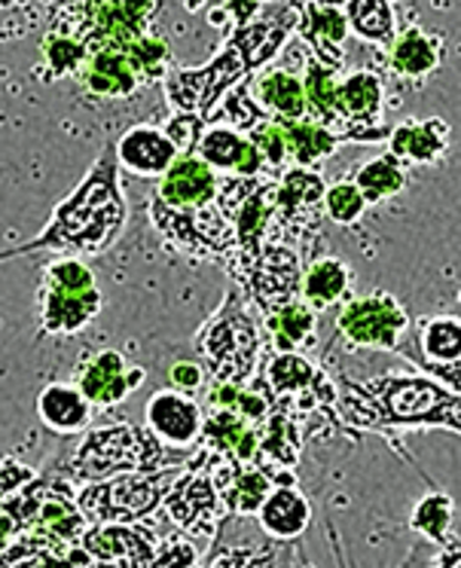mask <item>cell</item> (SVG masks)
Returning a JSON list of instances; mask_svg holds the SVG:
<instances>
[{"label": "cell", "mask_w": 461, "mask_h": 568, "mask_svg": "<svg viewBox=\"0 0 461 568\" xmlns=\"http://www.w3.org/2000/svg\"><path fill=\"white\" fill-rule=\"evenodd\" d=\"M0 568H3V566H0Z\"/></svg>", "instance_id": "obj_53"}, {"label": "cell", "mask_w": 461, "mask_h": 568, "mask_svg": "<svg viewBox=\"0 0 461 568\" xmlns=\"http://www.w3.org/2000/svg\"><path fill=\"white\" fill-rule=\"evenodd\" d=\"M3 568H89L92 559L80 544H59L34 535H16V541L0 550Z\"/></svg>", "instance_id": "obj_26"}, {"label": "cell", "mask_w": 461, "mask_h": 568, "mask_svg": "<svg viewBox=\"0 0 461 568\" xmlns=\"http://www.w3.org/2000/svg\"><path fill=\"white\" fill-rule=\"evenodd\" d=\"M10 3H16V0H0V7H10Z\"/></svg>", "instance_id": "obj_51"}, {"label": "cell", "mask_w": 461, "mask_h": 568, "mask_svg": "<svg viewBox=\"0 0 461 568\" xmlns=\"http://www.w3.org/2000/svg\"><path fill=\"white\" fill-rule=\"evenodd\" d=\"M351 282H355V272L346 260L334 257V254L315 257L303 263L299 300L321 315L327 310H337L351 297Z\"/></svg>", "instance_id": "obj_23"}, {"label": "cell", "mask_w": 461, "mask_h": 568, "mask_svg": "<svg viewBox=\"0 0 461 568\" xmlns=\"http://www.w3.org/2000/svg\"><path fill=\"white\" fill-rule=\"evenodd\" d=\"M16 535H19V531H16V523L10 519V514L0 507V550H7V547L16 541Z\"/></svg>", "instance_id": "obj_48"}, {"label": "cell", "mask_w": 461, "mask_h": 568, "mask_svg": "<svg viewBox=\"0 0 461 568\" xmlns=\"http://www.w3.org/2000/svg\"><path fill=\"white\" fill-rule=\"evenodd\" d=\"M412 318L388 291H373L367 297H349L339 306L334 334L351 348L400 352L410 339Z\"/></svg>", "instance_id": "obj_12"}, {"label": "cell", "mask_w": 461, "mask_h": 568, "mask_svg": "<svg viewBox=\"0 0 461 568\" xmlns=\"http://www.w3.org/2000/svg\"><path fill=\"white\" fill-rule=\"evenodd\" d=\"M43 64H47V80H62L68 74H76V68L86 59V50L76 38H68V34H59V31H50L43 38Z\"/></svg>", "instance_id": "obj_39"}, {"label": "cell", "mask_w": 461, "mask_h": 568, "mask_svg": "<svg viewBox=\"0 0 461 568\" xmlns=\"http://www.w3.org/2000/svg\"><path fill=\"white\" fill-rule=\"evenodd\" d=\"M125 59L132 64L137 80H163L165 71L172 68V50L163 38H150V34H141V38L125 50Z\"/></svg>", "instance_id": "obj_38"}, {"label": "cell", "mask_w": 461, "mask_h": 568, "mask_svg": "<svg viewBox=\"0 0 461 568\" xmlns=\"http://www.w3.org/2000/svg\"><path fill=\"white\" fill-rule=\"evenodd\" d=\"M113 153H116L120 169L141 174V178H160L177 156L175 144L156 125H135V129H129L125 135L113 141Z\"/></svg>", "instance_id": "obj_22"}, {"label": "cell", "mask_w": 461, "mask_h": 568, "mask_svg": "<svg viewBox=\"0 0 461 568\" xmlns=\"http://www.w3.org/2000/svg\"><path fill=\"white\" fill-rule=\"evenodd\" d=\"M339 419L363 432L447 428L461 432V397L428 376H379L367 385L339 379Z\"/></svg>", "instance_id": "obj_4"}, {"label": "cell", "mask_w": 461, "mask_h": 568, "mask_svg": "<svg viewBox=\"0 0 461 568\" xmlns=\"http://www.w3.org/2000/svg\"><path fill=\"white\" fill-rule=\"evenodd\" d=\"M452 129L443 116L407 120L388 132V153L403 165H437L449 153Z\"/></svg>", "instance_id": "obj_21"}, {"label": "cell", "mask_w": 461, "mask_h": 568, "mask_svg": "<svg viewBox=\"0 0 461 568\" xmlns=\"http://www.w3.org/2000/svg\"><path fill=\"white\" fill-rule=\"evenodd\" d=\"M257 444H260L257 440V425L238 419L236 413H226V409H202V449L224 453V456H233L250 465L257 458Z\"/></svg>", "instance_id": "obj_24"}, {"label": "cell", "mask_w": 461, "mask_h": 568, "mask_svg": "<svg viewBox=\"0 0 461 568\" xmlns=\"http://www.w3.org/2000/svg\"><path fill=\"white\" fill-rule=\"evenodd\" d=\"M76 392L86 397L92 409H113L123 400L135 395L137 388L147 379V371L137 367L132 361H125L123 352L104 348L89 355L74 373Z\"/></svg>", "instance_id": "obj_15"}, {"label": "cell", "mask_w": 461, "mask_h": 568, "mask_svg": "<svg viewBox=\"0 0 461 568\" xmlns=\"http://www.w3.org/2000/svg\"><path fill=\"white\" fill-rule=\"evenodd\" d=\"M250 89V99L257 101L266 116L273 120H303L306 116V92H303V80L290 74V71H281V68H273V71H263L254 87Z\"/></svg>", "instance_id": "obj_30"}, {"label": "cell", "mask_w": 461, "mask_h": 568, "mask_svg": "<svg viewBox=\"0 0 461 568\" xmlns=\"http://www.w3.org/2000/svg\"><path fill=\"white\" fill-rule=\"evenodd\" d=\"M437 568H461L459 538H449V550L440 556V566H437Z\"/></svg>", "instance_id": "obj_49"}, {"label": "cell", "mask_w": 461, "mask_h": 568, "mask_svg": "<svg viewBox=\"0 0 461 568\" xmlns=\"http://www.w3.org/2000/svg\"><path fill=\"white\" fill-rule=\"evenodd\" d=\"M101 310H104V294H101L95 272L86 266V260L59 257L43 270L38 300V318L43 334H80L99 318Z\"/></svg>", "instance_id": "obj_7"}, {"label": "cell", "mask_w": 461, "mask_h": 568, "mask_svg": "<svg viewBox=\"0 0 461 568\" xmlns=\"http://www.w3.org/2000/svg\"><path fill=\"white\" fill-rule=\"evenodd\" d=\"M221 174L193 150L177 153L147 199V217L168 247L193 260L221 263L224 221L217 209Z\"/></svg>", "instance_id": "obj_3"}, {"label": "cell", "mask_w": 461, "mask_h": 568, "mask_svg": "<svg viewBox=\"0 0 461 568\" xmlns=\"http://www.w3.org/2000/svg\"><path fill=\"white\" fill-rule=\"evenodd\" d=\"M355 186L361 190L363 202H367V209L370 205H379V202H386L391 196H400L407 184H410V174H407V165L398 162L391 153H382V156H376V160H367L363 165H358V172H355Z\"/></svg>", "instance_id": "obj_35"}, {"label": "cell", "mask_w": 461, "mask_h": 568, "mask_svg": "<svg viewBox=\"0 0 461 568\" xmlns=\"http://www.w3.org/2000/svg\"><path fill=\"white\" fill-rule=\"evenodd\" d=\"M38 413L55 434H83L92 422V407L74 385H47L38 397Z\"/></svg>", "instance_id": "obj_32"}, {"label": "cell", "mask_w": 461, "mask_h": 568, "mask_svg": "<svg viewBox=\"0 0 461 568\" xmlns=\"http://www.w3.org/2000/svg\"><path fill=\"white\" fill-rule=\"evenodd\" d=\"M412 336V346L400 348V355L434 373L437 383H447L449 392H459V358H461V322L459 315H434L419 322V334Z\"/></svg>", "instance_id": "obj_16"}, {"label": "cell", "mask_w": 461, "mask_h": 568, "mask_svg": "<svg viewBox=\"0 0 461 568\" xmlns=\"http://www.w3.org/2000/svg\"><path fill=\"white\" fill-rule=\"evenodd\" d=\"M120 172L123 169L116 162L113 144H107L80 186L52 211V221L25 245L0 251V263L43 251H55L64 257H99L116 245L129 223V202L120 186Z\"/></svg>", "instance_id": "obj_1"}, {"label": "cell", "mask_w": 461, "mask_h": 568, "mask_svg": "<svg viewBox=\"0 0 461 568\" xmlns=\"http://www.w3.org/2000/svg\"><path fill=\"white\" fill-rule=\"evenodd\" d=\"M318 318L321 315L297 297L260 318V327L269 334L273 352H306L318 343Z\"/></svg>", "instance_id": "obj_28"}, {"label": "cell", "mask_w": 461, "mask_h": 568, "mask_svg": "<svg viewBox=\"0 0 461 568\" xmlns=\"http://www.w3.org/2000/svg\"><path fill=\"white\" fill-rule=\"evenodd\" d=\"M452 498L443 493H428L412 510V529L422 531L428 541L447 544L452 535Z\"/></svg>", "instance_id": "obj_37"}, {"label": "cell", "mask_w": 461, "mask_h": 568, "mask_svg": "<svg viewBox=\"0 0 461 568\" xmlns=\"http://www.w3.org/2000/svg\"><path fill=\"white\" fill-rule=\"evenodd\" d=\"M38 477V470L28 468L19 458H0V501H10Z\"/></svg>", "instance_id": "obj_45"}, {"label": "cell", "mask_w": 461, "mask_h": 568, "mask_svg": "<svg viewBox=\"0 0 461 568\" xmlns=\"http://www.w3.org/2000/svg\"><path fill=\"white\" fill-rule=\"evenodd\" d=\"M306 3H318V7H339V3H346V0H306Z\"/></svg>", "instance_id": "obj_50"}, {"label": "cell", "mask_w": 461, "mask_h": 568, "mask_svg": "<svg viewBox=\"0 0 461 568\" xmlns=\"http://www.w3.org/2000/svg\"><path fill=\"white\" fill-rule=\"evenodd\" d=\"M177 462L172 468L150 470V474H120L111 480L80 483L76 489V507L86 517L89 526L101 523H141L156 507L163 505L168 489L175 486L181 474Z\"/></svg>", "instance_id": "obj_9"}, {"label": "cell", "mask_w": 461, "mask_h": 568, "mask_svg": "<svg viewBox=\"0 0 461 568\" xmlns=\"http://www.w3.org/2000/svg\"><path fill=\"white\" fill-rule=\"evenodd\" d=\"M168 379L175 385V392H184V395H193V392H202L208 385V373L202 367L199 361H175L172 371H168Z\"/></svg>", "instance_id": "obj_46"}, {"label": "cell", "mask_w": 461, "mask_h": 568, "mask_svg": "<svg viewBox=\"0 0 461 568\" xmlns=\"http://www.w3.org/2000/svg\"><path fill=\"white\" fill-rule=\"evenodd\" d=\"M367 214L361 190L355 186L351 178H342L337 184L325 186V217H330L339 226H355Z\"/></svg>", "instance_id": "obj_40"}, {"label": "cell", "mask_w": 461, "mask_h": 568, "mask_svg": "<svg viewBox=\"0 0 461 568\" xmlns=\"http://www.w3.org/2000/svg\"><path fill=\"white\" fill-rule=\"evenodd\" d=\"M89 568H101V566H89Z\"/></svg>", "instance_id": "obj_52"}, {"label": "cell", "mask_w": 461, "mask_h": 568, "mask_svg": "<svg viewBox=\"0 0 461 568\" xmlns=\"http://www.w3.org/2000/svg\"><path fill=\"white\" fill-rule=\"evenodd\" d=\"M199 562V550L187 535H168L153 547V559L147 568H189Z\"/></svg>", "instance_id": "obj_43"}, {"label": "cell", "mask_w": 461, "mask_h": 568, "mask_svg": "<svg viewBox=\"0 0 461 568\" xmlns=\"http://www.w3.org/2000/svg\"><path fill=\"white\" fill-rule=\"evenodd\" d=\"M92 566L101 568H147L156 547V535L141 523H101L80 535Z\"/></svg>", "instance_id": "obj_17"}, {"label": "cell", "mask_w": 461, "mask_h": 568, "mask_svg": "<svg viewBox=\"0 0 461 568\" xmlns=\"http://www.w3.org/2000/svg\"><path fill=\"white\" fill-rule=\"evenodd\" d=\"M205 120L196 116V113H175L168 123L163 125V132L168 135V141L175 144L177 153H189V150L196 148V141L205 132Z\"/></svg>", "instance_id": "obj_44"}, {"label": "cell", "mask_w": 461, "mask_h": 568, "mask_svg": "<svg viewBox=\"0 0 461 568\" xmlns=\"http://www.w3.org/2000/svg\"><path fill=\"white\" fill-rule=\"evenodd\" d=\"M440 62H443V40L428 34L422 28H407L403 34L395 38L391 52H388L391 71L403 80H422L437 71Z\"/></svg>", "instance_id": "obj_31"}, {"label": "cell", "mask_w": 461, "mask_h": 568, "mask_svg": "<svg viewBox=\"0 0 461 568\" xmlns=\"http://www.w3.org/2000/svg\"><path fill=\"white\" fill-rule=\"evenodd\" d=\"M299 278H303V257L297 254V247L285 245V242H269L236 287L260 322L269 312L299 297Z\"/></svg>", "instance_id": "obj_14"}, {"label": "cell", "mask_w": 461, "mask_h": 568, "mask_svg": "<svg viewBox=\"0 0 461 568\" xmlns=\"http://www.w3.org/2000/svg\"><path fill=\"white\" fill-rule=\"evenodd\" d=\"M278 547H226L208 568H287Z\"/></svg>", "instance_id": "obj_42"}, {"label": "cell", "mask_w": 461, "mask_h": 568, "mask_svg": "<svg viewBox=\"0 0 461 568\" xmlns=\"http://www.w3.org/2000/svg\"><path fill=\"white\" fill-rule=\"evenodd\" d=\"M269 493H273V480L257 465L238 462L224 489V501L229 507V517H254Z\"/></svg>", "instance_id": "obj_36"}, {"label": "cell", "mask_w": 461, "mask_h": 568, "mask_svg": "<svg viewBox=\"0 0 461 568\" xmlns=\"http://www.w3.org/2000/svg\"><path fill=\"white\" fill-rule=\"evenodd\" d=\"M299 0H287L275 16H257L248 26H238L226 50L214 55L205 68H181L172 64L163 77L165 99L177 113H196L212 123L214 108L226 92L238 87L245 77L257 74L281 52V47L297 31Z\"/></svg>", "instance_id": "obj_2"}, {"label": "cell", "mask_w": 461, "mask_h": 568, "mask_svg": "<svg viewBox=\"0 0 461 568\" xmlns=\"http://www.w3.org/2000/svg\"><path fill=\"white\" fill-rule=\"evenodd\" d=\"M281 125L287 141V160L290 165H306V169H315L318 162L330 160L342 141H339L334 132H327L325 125L313 123V120H275Z\"/></svg>", "instance_id": "obj_33"}, {"label": "cell", "mask_w": 461, "mask_h": 568, "mask_svg": "<svg viewBox=\"0 0 461 568\" xmlns=\"http://www.w3.org/2000/svg\"><path fill=\"white\" fill-rule=\"evenodd\" d=\"M257 458L250 465L257 468H294L303 453V422L285 409L273 407V413L257 425Z\"/></svg>", "instance_id": "obj_25"}, {"label": "cell", "mask_w": 461, "mask_h": 568, "mask_svg": "<svg viewBox=\"0 0 461 568\" xmlns=\"http://www.w3.org/2000/svg\"><path fill=\"white\" fill-rule=\"evenodd\" d=\"M325 178L306 165H287L275 174V235L278 242L297 247L303 263L315 260L325 223Z\"/></svg>", "instance_id": "obj_11"}, {"label": "cell", "mask_w": 461, "mask_h": 568, "mask_svg": "<svg viewBox=\"0 0 461 568\" xmlns=\"http://www.w3.org/2000/svg\"><path fill=\"white\" fill-rule=\"evenodd\" d=\"M147 432L168 449H189L199 444L202 407L184 392L163 388L147 400Z\"/></svg>", "instance_id": "obj_18"}, {"label": "cell", "mask_w": 461, "mask_h": 568, "mask_svg": "<svg viewBox=\"0 0 461 568\" xmlns=\"http://www.w3.org/2000/svg\"><path fill=\"white\" fill-rule=\"evenodd\" d=\"M163 468H172V449L156 440L147 428L116 422L104 428H86L55 474L71 483H99L120 474H150Z\"/></svg>", "instance_id": "obj_5"}, {"label": "cell", "mask_w": 461, "mask_h": 568, "mask_svg": "<svg viewBox=\"0 0 461 568\" xmlns=\"http://www.w3.org/2000/svg\"><path fill=\"white\" fill-rule=\"evenodd\" d=\"M193 153L202 162H208L214 172L226 174V178H257V174H266L260 153L254 150V144L242 132L224 123L205 125V132L196 141Z\"/></svg>", "instance_id": "obj_19"}, {"label": "cell", "mask_w": 461, "mask_h": 568, "mask_svg": "<svg viewBox=\"0 0 461 568\" xmlns=\"http://www.w3.org/2000/svg\"><path fill=\"white\" fill-rule=\"evenodd\" d=\"M346 26L376 47H391L398 38V16L391 0H346Z\"/></svg>", "instance_id": "obj_34"}, {"label": "cell", "mask_w": 461, "mask_h": 568, "mask_svg": "<svg viewBox=\"0 0 461 568\" xmlns=\"http://www.w3.org/2000/svg\"><path fill=\"white\" fill-rule=\"evenodd\" d=\"M254 144V150L260 153L263 160V169L266 174H281L290 165L287 160V141H285V132H281V125L275 123L273 116H266L263 123H257L250 129L248 135H245Z\"/></svg>", "instance_id": "obj_41"}, {"label": "cell", "mask_w": 461, "mask_h": 568, "mask_svg": "<svg viewBox=\"0 0 461 568\" xmlns=\"http://www.w3.org/2000/svg\"><path fill=\"white\" fill-rule=\"evenodd\" d=\"M260 519L263 531L275 541H290L299 538L313 523V507L306 501V495L297 486H273V493L266 495L260 510L254 514Z\"/></svg>", "instance_id": "obj_27"}, {"label": "cell", "mask_w": 461, "mask_h": 568, "mask_svg": "<svg viewBox=\"0 0 461 568\" xmlns=\"http://www.w3.org/2000/svg\"><path fill=\"white\" fill-rule=\"evenodd\" d=\"M0 507L10 514L19 535L76 544L89 529L86 517L76 507V486L62 474H38L22 493L0 501Z\"/></svg>", "instance_id": "obj_8"}, {"label": "cell", "mask_w": 461, "mask_h": 568, "mask_svg": "<svg viewBox=\"0 0 461 568\" xmlns=\"http://www.w3.org/2000/svg\"><path fill=\"white\" fill-rule=\"evenodd\" d=\"M266 3H269V0H224V10L238 28V26H248V22H254L257 16H263Z\"/></svg>", "instance_id": "obj_47"}, {"label": "cell", "mask_w": 461, "mask_h": 568, "mask_svg": "<svg viewBox=\"0 0 461 568\" xmlns=\"http://www.w3.org/2000/svg\"><path fill=\"white\" fill-rule=\"evenodd\" d=\"M260 379L273 397V407L285 409L299 422L321 413L330 425H342L337 383L321 364L309 361L303 352H273Z\"/></svg>", "instance_id": "obj_10"}, {"label": "cell", "mask_w": 461, "mask_h": 568, "mask_svg": "<svg viewBox=\"0 0 461 568\" xmlns=\"http://www.w3.org/2000/svg\"><path fill=\"white\" fill-rule=\"evenodd\" d=\"M76 77H80L83 89H89L92 95H101V99H125L141 83L129 59H125V52L116 50L89 52L83 64L76 68Z\"/></svg>", "instance_id": "obj_29"}, {"label": "cell", "mask_w": 461, "mask_h": 568, "mask_svg": "<svg viewBox=\"0 0 461 568\" xmlns=\"http://www.w3.org/2000/svg\"><path fill=\"white\" fill-rule=\"evenodd\" d=\"M193 346L212 383L245 385L254 379L263 355V327L236 284L226 291L212 318L202 324Z\"/></svg>", "instance_id": "obj_6"}, {"label": "cell", "mask_w": 461, "mask_h": 568, "mask_svg": "<svg viewBox=\"0 0 461 568\" xmlns=\"http://www.w3.org/2000/svg\"><path fill=\"white\" fill-rule=\"evenodd\" d=\"M346 34H349V26L339 7H318V3L299 0L297 38L313 50L315 62L339 71L346 62Z\"/></svg>", "instance_id": "obj_20"}, {"label": "cell", "mask_w": 461, "mask_h": 568, "mask_svg": "<svg viewBox=\"0 0 461 568\" xmlns=\"http://www.w3.org/2000/svg\"><path fill=\"white\" fill-rule=\"evenodd\" d=\"M163 505L177 529L189 538H202V541H214L221 526L229 519V507H226L224 495L205 468L202 449L196 456L184 458L181 474L165 495Z\"/></svg>", "instance_id": "obj_13"}]
</instances>
